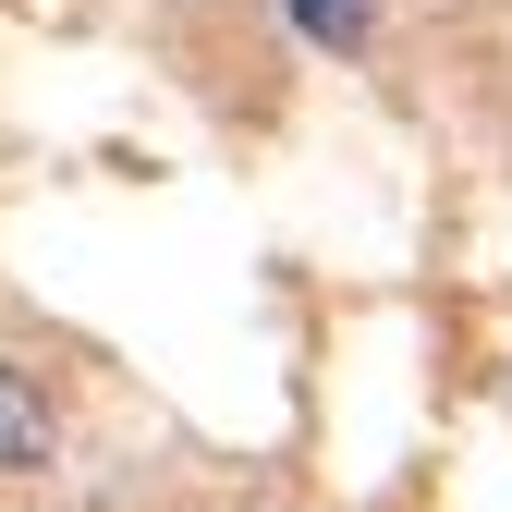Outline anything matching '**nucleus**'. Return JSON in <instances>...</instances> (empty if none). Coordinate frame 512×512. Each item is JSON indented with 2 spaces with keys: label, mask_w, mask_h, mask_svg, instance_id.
<instances>
[{
  "label": "nucleus",
  "mask_w": 512,
  "mask_h": 512,
  "mask_svg": "<svg viewBox=\"0 0 512 512\" xmlns=\"http://www.w3.org/2000/svg\"><path fill=\"white\" fill-rule=\"evenodd\" d=\"M281 13H293L305 49H330V61H354V49L378 37V0H281Z\"/></svg>",
  "instance_id": "f03ea898"
},
{
  "label": "nucleus",
  "mask_w": 512,
  "mask_h": 512,
  "mask_svg": "<svg viewBox=\"0 0 512 512\" xmlns=\"http://www.w3.org/2000/svg\"><path fill=\"white\" fill-rule=\"evenodd\" d=\"M49 452H61V415H49V391L0 354V476H49Z\"/></svg>",
  "instance_id": "f257e3e1"
}]
</instances>
